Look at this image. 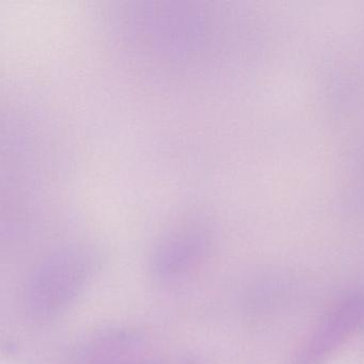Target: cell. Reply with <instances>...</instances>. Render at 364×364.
Wrapping results in <instances>:
<instances>
[{
  "mask_svg": "<svg viewBox=\"0 0 364 364\" xmlns=\"http://www.w3.org/2000/svg\"><path fill=\"white\" fill-rule=\"evenodd\" d=\"M92 272L90 257L78 251L55 255L42 264L29 285L31 312L40 318L63 311L86 284Z\"/></svg>",
  "mask_w": 364,
  "mask_h": 364,
  "instance_id": "cell-1",
  "label": "cell"
},
{
  "mask_svg": "<svg viewBox=\"0 0 364 364\" xmlns=\"http://www.w3.org/2000/svg\"><path fill=\"white\" fill-rule=\"evenodd\" d=\"M364 321V293L347 296L331 309L291 364H323Z\"/></svg>",
  "mask_w": 364,
  "mask_h": 364,
  "instance_id": "cell-2",
  "label": "cell"
},
{
  "mask_svg": "<svg viewBox=\"0 0 364 364\" xmlns=\"http://www.w3.org/2000/svg\"><path fill=\"white\" fill-rule=\"evenodd\" d=\"M137 364H154V363H148V362H146V363H137Z\"/></svg>",
  "mask_w": 364,
  "mask_h": 364,
  "instance_id": "cell-3",
  "label": "cell"
}]
</instances>
